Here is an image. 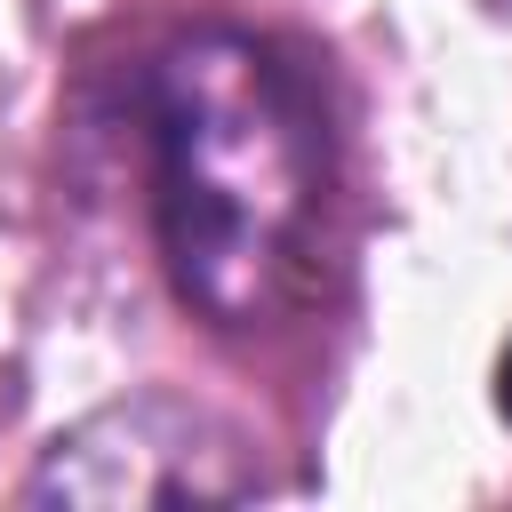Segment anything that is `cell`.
Returning a JSON list of instances; mask_svg holds the SVG:
<instances>
[{"label":"cell","instance_id":"6da1fadb","mask_svg":"<svg viewBox=\"0 0 512 512\" xmlns=\"http://www.w3.org/2000/svg\"><path fill=\"white\" fill-rule=\"evenodd\" d=\"M136 104L176 296L216 328L272 320L328 208V128L304 72L248 32L200 24L152 48Z\"/></svg>","mask_w":512,"mask_h":512},{"label":"cell","instance_id":"7a4b0ae2","mask_svg":"<svg viewBox=\"0 0 512 512\" xmlns=\"http://www.w3.org/2000/svg\"><path fill=\"white\" fill-rule=\"evenodd\" d=\"M264 472L232 424L176 392H136L72 424L32 472L40 504H240Z\"/></svg>","mask_w":512,"mask_h":512},{"label":"cell","instance_id":"3957f363","mask_svg":"<svg viewBox=\"0 0 512 512\" xmlns=\"http://www.w3.org/2000/svg\"><path fill=\"white\" fill-rule=\"evenodd\" d=\"M496 408H504V424H512V344H504V360H496Z\"/></svg>","mask_w":512,"mask_h":512},{"label":"cell","instance_id":"277c9868","mask_svg":"<svg viewBox=\"0 0 512 512\" xmlns=\"http://www.w3.org/2000/svg\"><path fill=\"white\" fill-rule=\"evenodd\" d=\"M480 8H496V16H504V8H512V0H480Z\"/></svg>","mask_w":512,"mask_h":512}]
</instances>
